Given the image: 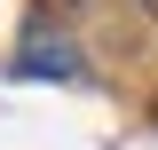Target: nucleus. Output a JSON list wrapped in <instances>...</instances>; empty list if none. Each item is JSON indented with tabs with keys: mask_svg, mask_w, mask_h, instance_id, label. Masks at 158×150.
Instances as JSON below:
<instances>
[{
	"mask_svg": "<svg viewBox=\"0 0 158 150\" xmlns=\"http://www.w3.org/2000/svg\"><path fill=\"white\" fill-rule=\"evenodd\" d=\"M150 119H158V111H150Z\"/></svg>",
	"mask_w": 158,
	"mask_h": 150,
	"instance_id": "nucleus-1",
	"label": "nucleus"
}]
</instances>
